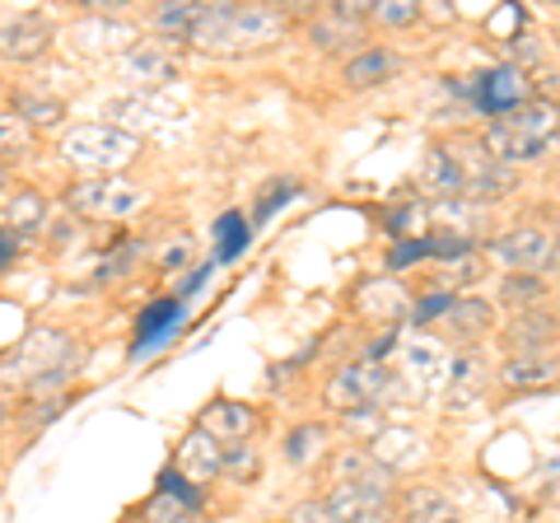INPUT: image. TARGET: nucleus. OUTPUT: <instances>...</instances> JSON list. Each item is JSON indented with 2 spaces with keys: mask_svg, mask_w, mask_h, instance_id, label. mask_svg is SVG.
<instances>
[{
  "mask_svg": "<svg viewBox=\"0 0 560 523\" xmlns=\"http://www.w3.org/2000/svg\"><path fill=\"white\" fill-rule=\"evenodd\" d=\"M425 253H430V243H401V248L388 257V267H393V271H401V267H407V262L425 257Z\"/></svg>",
  "mask_w": 560,
  "mask_h": 523,
  "instance_id": "36",
  "label": "nucleus"
},
{
  "mask_svg": "<svg viewBox=\"0 0 560 523\" xmlns=\"http://www.w3.org/2000/svg\"><path fill=\"white\" fill-rule=\"evenodd\" d=\"M490 257H495L504 271L541 276V271H551V262H556V230L551 224H518V230L490 239Z\"/></svg>",
  "mask_w": 560,
  "mask_h": 523,
  "instance_id": "5",
  "label": "nucleus"
},
{
  "mask_svg": "<svg viewBox=\"0 0 560 523\" xmlns=\"http://www.w3.org/2000/svg\"><path fill=\"white\" fill-rule=\"evenodd\" d=\"M290 33V14L276 5H206L191 47L215 51V57H238V51H261Z\"/></svg>",
  "mask_w": 560,
  "mask_h": 523,
  "instance_id": "1",
  "label": "nucleus"
},
{
  "mask_svg": "<svg viewBox=\"0 0 560 523\" xmlns=\"http://www.w3.org/2000/svg\"><path fill=\"white\" fill-rule=\"evenodd\" d=\"M57 43V28H51L43 14H5L0 20V61H14V66H28L47 57V47Z\"/></svg>",
  "mask_w": 560,
  "mask_h": 523,
  "instance_id": "7",
  "label": "nucleus"
},
{
  "mask_svg": "<svg viewBox=\"0 0 560 523\" xmlns=\"http://www.w3.org/2000/svg\"><path fill=\"white\" fill-rule=\"evenodd\" d=\"M495 327V309H490L486 300H477V294H467V300H453V309L444 313V333L458 337V341H471Z\"/></svg>",
  "mask_w": 560,
  "mask_h": 523,
  "instance_id": "23",
  "label": "nucleus"
},
{
  "mask_svg": "<svg viewBox=\"0 0 560 523\" xmlns=\"http://www.w3.org/2000/svg\"><path fill=\"white\" fill-rule=\"evenodd\" d=\"M5 183H10V168H5V164H0V187H5Z\"/></svg>",
  "mask_w": 560,
  "mask_h": 523,
  "instance_id": "40",
  "label": "nucleus"
},
{
  "mask_svg": "<svg viewBox=\"0 0 560 523\" xmlns=\"http://www.w3.org/2000/svg\"><path fill=\"white\" fill-rule=\"evenodd\" d=\"M201 430L210 440H230V444H243L248 434L257 430V411L243 407V403H230V397H220V403H210L201 411Z\"/></svg>",
  "mask_w": 560,
  "mask_h": 523,
  "instance_id": "15",
  "label": "nucleus"
},
{
  "mask_svg": "<svg viewBox=\"0 0 560 523\" xmlns=\"http://www.w3.org/2000/svg\"><path fill=\"white\" fill-rule=\"evenodd\" d=\"M556 47H560V28H556Z\"/></svg>",
  "mask_w": 560,
  "mask_h": 523,
  "instance_id": "41",
  "label": "nucleus"
},
{
  "mask_svg": "<svg viewBox=\"0 0 560 523\" xmlns=\"http://www.w3.org/2000/svg\"><path fill=\"white\" fill-rule=\"evenodd\" d=\"M504 341H510L514 356H541L547 346L560 341V313H541V309L518 313L510 323V333H504Z\"/></svg>",
  "mask_w": 560,
  "mask_h": 523,
  "instance_id": "13",
  "label": "nucleus"
},
{
  "mask_svg": "<svg viewBox=\"0 0 560 523\" xmlns=\"http://www.w3.org/2000/svg\"><path fill=\"white\" fill-rule=\"evenodd\" d=\"M285 523H331L327 500H318V496H313V500H300V504H294V510L285 514Z\"/></svg>",
  "mask_w": 560,
  "mask_h": 523,
  "instance_id": "32",
  "label": "nucleus"
},
{
  "mask_svg": "<svg viewBox=\"0 0 560 523\" xmlns=\"http://www.w3.org/2000/svg\"><path fill=\"white\" fill-rule=\"evenodd\" d=\"M551 271H560V224H556V262H551Z\"/></svg>",
  "mask_w": 560,
  "mask_h": 523,
  "instance_id": "38",
  "label": "nucleus"
},
{
  "mask_svg": "<svg viewBox=\"0 0 560 523\" xmlns=\"http://www.w3.org/2000/svg\"><path fill=\"white\" fill-rule=\"evenodd\" d=\"M66 206L84 220H131L145 206V187L127 178H80L70 183Z\"/></svg>",
  "mask_w": 560,
  "mask_h": 523,
  "instance_id": "4",
  "label": "nucleus"
},
{
  "mask_svg": "<svg viewBox=\"0 0 560 523\" xmlns=\"http://www.w3.org/2000/svg\"><path fill=\"white\" fill-rule=\"evenodd\" d=\"M425 191L440 201H463V164H458V150L448 146H434L430 160H425Z\"/></svg>",
  "mask_w": 560,
  "mask_h": 523,
  "instance_id": "20",
  "label": "nucleus"
},
{
  "mask_svg": "<svg viewBox=\"0 0 560 523\" xmlns=\"http://www.w3.org/2000/svg\"><path fill=\"white\" fill-rule=\"evenodd\" d=\"M201 14H206V5H197V0H168V5H154L150 24L168 43H191V33H197Z\"/></svg>",
  "mask_w": 560,
  "mask_h": 523,
  "instance_id": "22",
  "label": "nucleus"
},
{
  "mask_svg": "<svg viewBox=\"0 0 560 523\" xmlns=\"http://www.w3.org/2000/svg\"><path fill=\"white\" fill-rule=\"evenodd\" d=\"M448 364L453 356L444 351V341L434 337H411L397 346V388L411 383V397H425L430 388L448 383Z\"/></svg>",
  "mask_w": 560,
  "mask_h": 523,
  "instance_id": "6",
  "label": "nucleus"
},
{
  "mask_svg": "<svg viewBox=\"0 0 560 523\" xmlns=\"http://www.w3.org/2000/svg\"><path fill=\"white\" fill-rule=\"evenodd\" d=\"M481 383H486V364H481L477 351L453 356V364H448V397H453V407L471 403V397L481 393Z\"/></svg>",
  "mask_w": 560,
  "mask_h": 523,
  "instance_id": "25",
  "label": "nucleus"
},
{
  "mask_svg": "<svg viewBox=\"0 0 560 523\" xmlns=\"http://www.w3.org/2000/svg\"><path fill=\"white\" fill-rule=\"evenodd\" d=\"M140 154V136L113 121H80L61 136V160L80 168L84 178H117Z\"/></svg>",
  "mask_w": 560,
  "mask_h": 523,
  "instance_id": "2",
  "label": "nucleus"
},
{
  "mask_svg": "<svg viewBox=\"0 0 560 523\" xmlns=\"http://www.w3.org/2000/svg\"><path fill=\"white\" fill-rule=\"evenodd\" d=\"M10 257H14V234H0V271L10 267Z\"/></svg>",
  "mask_w": 560,
  "mask_h": 523,
  "instance_id": "37",
  "label": "nucleus"
},
{
  "mask_svg": "<svg viewBox=\"0 0 560 523\" xmlns=\"http://www.w3.org/2000/svg\"><path fill=\"white\" fill-rule=\"evenodd\" d=\"M117 66H121V75H127V84H140V90H160V84L178 80V61H173V51L160 43H131L117 57Z\"/></svg>",
  "mask_w": 560,
  "mask_h": 523,
  "instance_id": "10",
  "label": "nucleus"
},
{
  "mask_svg": "<svg viewBox=\"0 0 560 523\" xmlns=\"http://www.w3.org/2000/svg\"><path fill=\"white\" fill-rule=\"evenodd\" d=\"M453 309V294H430V300H420L416 304V323H434L440 318L444 323V313Z\"/></svg>",
  "mask_w": 560,
  "mask_h": 523,
  "instance_id": "33",
  "label": "nucleus"
},
{
  "mask_svg": "<svg viewBox=\"0 0 560 523\" xmlns=\"http://www.w3.org/2000/svg\"><path fill=\"white\" fill-rule=\"evenodd\" d=\"M425 20V5H416V0H374L370 5V24L378 28H416Z\"/></svg>",
  "mask_w": 560,
  "mask_h": 523,
  "instance_id": "28",
  "label": "nucleus"
},
{
  "mask_svg": "<svg viewBox=\"0 0 560 523\" xmlns=\"http://www.w3.org/2000/svg\"><path fill=\"white\" fill-rule=\"evenodd\" d=\"M318 449H323V430L300 426V430H290V440H285V458H290V467H308L318 458Z\"/></svg>",
  "mask_w": 560,
  "mask_h": 523,
  "instance_id": "29",
  "label": "nucleus"
},
{
  "mask_svg": "<svg viewBox=\"0 0 560 523\" xmlns=\"http://www.w3.org/2000/svg\"><path fill=\"white\" fill-rule=\"evenodd\" d=\"M360 313L364 318H374V323H393V318H401V313H407V290H401L393 276H383V281H364L360 286Z\"/></svg>",
  "mask_w": 560,
  "mask_h": 523,
  "instance_id": "19",
  "label": "nucleus"
},
{
  "mask_svg": "<svg viewBox=\"0 0 560 523\" xmlns=\"http://www.w3.org/2000/svg\"><path fill=\"white\" fill-rule=\"evenodd\" d=\"M541 294H547V281H541V276L504 271V281H500V304H504V309H518V313L541 309Z\"/></svg>",
  "mask_w": 560,
  "mask_h": 523,
  "instance_id": "27",
  "label": "nucleus"
},
{
  "mask_svg": "<svg viewBox=\"0 0 560 523\" xmlns=\"http://www.w3.org/2000/svg\"><path fill=\"white\" fill-rule=\"evenodd\" d=\"M560 379V364L547 356H510L500 364V383L510 393H537V388H551Z\"/></svg>",
  "mask_w": 560,
  "mask_h": 523,
  "instance_id": "17",
  "label": "nucleus"
},
{
  "mask_svg": "<svg viewBox=\"0 0 560 523\" xmlns=\"http://www.w3.org/2000/svg\"><path fill=\"white\" fill-rule=\"evenodd\" d=\"M5 421H10V407H5V403H0V430H5Z\"/></svg>",
  "mask_w": 560,
  "mask_h": 523,
  "instance_id": "39",
  "label": "nucleus"
},
{
  "mask_svg": "<svg viewBox=\"0 0 560 523\" xmlns=\"http://www.w3.org/2000/svg\"><path fill=\"white\" fill-rule=\"evenodd\" d=\"M397 51L388 47H360V51H350L346 66H341V80H346V90H378V84H388L397 75Z\"/></svg>",
  "mask_w": 560,
  "mask_h": 523,
  "instance_id": "14",
  "label": "nucleus"
},
{
  "mask_svg": "<svg viewBox=\"0 0 560 523\" xmlns=\"http://www.w3.org/2000/svg\"><path fill=\"white\" fill-rule=\"evenodd\" d=\"M481 90H486L481 94V108L495 113V117H504V113H514V108L528 103V84H523L518 66H500V71L481 75Z\"/></svg>",
  "mask_w": 560,
  "mask_h": 523,
  "instance_id": "18",
  "label": "nucleus"
},
{
  "mask_svg": "<svg viewBox=\"0 0 560 523\" xmlns=\"http://www.w3.org/2000/svg\"><path fill=\"white\" fill-rule=\"evenodd\" d=\"M24 146H28V121L20 113H0V164L10 154H24Z\"/></svg>",
  "mask_w": 560,
  "mask_h": 523,
  "instance_id": "30",
  "label": "nucleus"
},
{
  "mask_svg": "<svg viewBox=\"0 0 560 523\" xmlns=\"http://www.w3.org/2000/svg\"><path fill=\"white\" fill-rule=\"evenodd\" d=\"M178 473L191 477L197 486H206L210 477H220L224 473V449H220V440H210L206 430H191L187 440H183V449H178Z\"/></svg>",
  "mask_w": 560,
  "mask_h": 523,
  "instance_id": "16",
  "label": "nucleus"
},
{
  "mask_svg": "<svg viewBox=\"0 0 560 523\" xmlns=\"http://www.w3.org/2000/svg\"><path fill=\"white\" fill-rule=\"evenodd\" d=\"M14 113L28 121V131H47L66 117V103L57 94H33V90H14Z\"/></svg>",
  "mask_w": 560,
  "mask_h": 523,
  "instance_id": "24",
  "label": "nucleus"
},
{
  "mask_svg": "<svg viewBox=\"0 0 560 523\" xmlns=\"http://www.w3.org/2000/svg\"><path fill=\"white\" fill-rule=\"evenodd\" d=\"M370 453H374L383 467H388V473H411V467L425 463L430 444H425V434L411 430V426H383V430L374 434Z\"/></svg>",
  "mask_w": 560,
  "mask_h": 523,
  "instance_id": "12",
  "label": "nucleus"
},
{
  "mask_svg": "<svg viewBox=\"0 0 560 523\" xmlns=\"http://www.w3.org/2000/svg\"><path fill=\"white\" fill-rule=\"evenodd\" d=\"M364 20H370V5H350V0L327 5L318 20L308 24V43L318 51H346V47L364 43Z\"/></svg>",
  "mask_w": 560,
  "mask_h": 523,
  "instance_id": "8",
  "label": "nucleus"
},
{
  "mask_svg": "<svg viewBox=\"0 0 560 523\" xmlns=\"http://www.w3.org/2000/svg\"><path fill=\"white\" fill-rule=\"evenodd\" d=\"M393 393H397V374L374 360H360V364H341V370L327 379L323 403H327V411L350 416L360 407H383Z\"/></svg>",
  "mask_w": 560,
  "mask_h": 523,
  "instance_id": "3",
  "label": "nucleus"
},
{
  "mask_svg": "<svg viewBox=\"0 0 560 523\" xmlns=\"http://www.w3.org/2000/svg\"><path fill=\"white\" fill-rule=\"evenodd\" d=\"M43 220H47V201H43V191H33V187H20L14 197L5 201V224L14 234H33V230H43Z\"/></svg>",
  "mask_w": 560,
  "mask_h": 523,
  "instance_id": "26",
  "label": "nucleus"
},
{
  "mask_svg": "<svg viewBox=\"0 0 560 523\" xmlns=\"http://www.w3.org/2000/svg\"><path fill=\"white\" fill-rule=\"evenodd\" d=\"M257 467H261V458H257V449H253V444H230V449H224V477L253 481V477H257Z\"/></svg>",
  "mask_w": 560,
  "mask_h": 523,
  "instance_id": "31",
  "label": "nucleus"
},
{
  "mask_svg": "<svg viewBox=\"0 0 560 523\" xmlns=\"http://www.w3.org/2000/svg\"><path fill=\"white\" fill-rule=\"evenodd\" d=\"M401 519L407 523H467L458 504H453L444 491H434V486H416V491H407V500H401Z\"/></svg>",
  "mask_w": 560,
  "mask_h": 523,
  "instance_id": "21",
  "label": "nucleus"
},
{
  "mask_svg": "<svg viewBox=\"0 0 560 523\" xmlns=\"http://www.w3.org/2000/svg\"><path fill=\"white\" fill-rule=\"evenodd\" d=\"M323 500L331 523H393V496L374 486H331Z\"/></svg>",
  "mask_w": 560,
  "mask_h": 523,
  "instance_id": "9",
  "label": "nucleus"
},
{
  "mask_svg": "<svg viewBox=\"0 0 560 523\" xmlns=\"http://www.w3.org/2000/svg\"><path fill=\"white\" fill-rule=\"evenodd\" d=\"M556 313H560V309H556Z\"/></svg>",
  "mask_w": 560,
  "mask_h": 523,
  "instance_id": "42",
  "label": "nucleus"
},
{
  "mask_svg": "<svg viewBox=\"0 0 560 523\" xmlns=\"http://www.w3.org/2000/svg\"><path fill=\"white\" fill-rule=\"evenodd\" d=\"M378 411H383V407H360V411H350V416H346V430H374V434H378V430H383Z\"/></svg>",
  "mask_w": 560,
  "mask_h": 523,
  "instance_id": "34",
  "label": "nucleus"
},
{
  "mask_svg": "<svg viewBox=\"0 0 560 523\" xmlns=\"http://www.w3.org/2000/svg\"><path fill=\"white\" fill-rule=\"evenodd\" d=\"M187 253H191V239H178L173 248H164V253H160V267H164V271H178L183 262H187Z\"/></svg>",
  "mask_w": 560,
  "mask_h": 523,
  "instance_id": "35",
  "label": "nucleus"
},
{
  "mask_svg": "<svg viewBox=\"0 0 560 523\" xmlns=\"http://www.w3.org/2000/svg\"><path fill=\"white\" fill-rule=\"evenodd\" d=\"M331 486H374V491H397V473H388L370 449H337L327 463Z\"/></svg>",
  "mask_w": 560,
  "mask_h": 523,
  "instance_id": "11",
  "label": "nucleus"
}]
</instances>
